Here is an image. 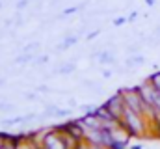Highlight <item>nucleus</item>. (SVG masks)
<instances>
[{"mask_svg":"<svg viewBox=\"0 0 160 149\" xmlns=\"http://www.w3.org/2000/svg\"><path fill=\"white\" fill-rule=\"evenodd\" d=\"M75 69H77L75 64H62V65L56 69V74H71Z\"/></svg>","mask_w":160,"mask_h":149,"instance_id":"nucleus-5","label":"nucleus"},{"mask_svg":"<svg viewBox=\"0 0 160 149\" xmlns=\"http://www.w3.org/2000/svg\"><path fill=\"white\" fill-rule=\"evenodd\" d=\"M128 149H142V146H132V147H128Z\"/></svg>","mask_w":160,"mask_h":149,"instance_id":"nucleus-18","label":"nucleus"},{"mask_svg":"<svg viewBox=\"0 0 160 149\" xmlns=\"http://www.w3.org/2000/svg\"><path fill=\"white\" fill-rule=\"evenodd\" d=\"M11 110H15L13 105H9V103H0V112H11Z\"/></svg>","mask_w":160,"mask_h":149,"instance_id":"nucleus-9","label":"nucleus"},{"mask_svg":"<svg viewBox=\"0 0 160 149\" xmlns=\"http://www.w3.org/2000/svg\"><path fill=\"white\" fill-rule=\"evenodd\" d=\"M145 2H147V6H153L155 4V0H145Z\"/></svg>","mask_w":160,"mask_h":149,"instance_id":"nucleus-17","label":"nucleus"},{"mask_svg":"<svg viewBox=\"0 0 160 149\" xmlns=\"http://www.w3.org/2000/svg\"><path fill=\"white\" fill-rule=\"evenodd\" d=\"M121 123H123V127H127V131L132 136H138V134H142L145 131L143 129V121H142V114L134 112L127 105H125V110H123V116H121Z\"/></svg>","mask_w":160,"mask_h":149,"instance_id":"nucleus-1","label":"nucleus"},{"mask_svg":"<svg viewBox=\"0 0 160 149\" xmlns=\"http://www.w3.org/2000/svg\"><path fill=\"white\" fill-rule=\"evenodd\" d=\"M104 106L108 108V110L112 112L118 119L121 121V116H123V110H125V99H123V91H118L116 95H112L106 103H104Z\"/></svg>","mask_w":160,"mask_h":149,"instance_id":"nucleus-2","label":"nucleus"},{"mask_svg":"<svg viewBox=\"0 0 160 149\" xmlns=\"http://www.w3.org/2000/svg\"><path fill=\"white\" fill-rule=\"evenodd\" d=\"M47 62H48V56H39L36 60V64H47Z\"/></svg>","mask_w":160,"mask_h":149,"instance_id":"nucleus-12","label":"nucleus"},{"mask_svg":"<svg viewBox=\"0 0 160 149\" xmlns=\"http://www.w3.org/2000/svg\"><path fill=\"white\" fill-rule=\"evenodd\" d=\"M32 54L30 52H22V54H19L17 58H15V64H28V62H32Z\"/></svg>","mask_w":160,"mask_h":149,"instance_id":"nucleus-7","label":"nucleus"},{"mask_svg":"<svg viewBox=\"0 0 160 149\" xmlns=\"http://www.w3.org/2000/svg\"><path fill=\"white\" fill-rule=\"evenodd\" d=\"M77 9H78V6H75V8H69V9H65V11H63V15H71V13H75ZM63 15H62V17H63Z\"/></svg>","mask_w":160,"mask_h":149,"instance_id":"nucleus-11","label":"nucleus"},{"mask_svg":"<svg viewBox=\"0 0 160 149\" xmlns=\"http://www.w3.org/2000/svg\"><path fill=\"white\" fill-rule=\"evenodd\" d=\"M28 2H30V0H19V2H17V9H24V8L28 6Z\"/></svg>","mask_w":160,"mask_h":149,"instance_id":"nucleus-10","label":"nucleus"},{"mask_svg":"<svg viewBox=\"0 0 160 149\" xmlns=\"http://www.w3.org/2000/svg\"><path fill=\"white\" fill-rule=\"evenodd\" d=\"M123 23H127V19H125V17H119V19H116V21H114V24H116V26H119V24H123Z\"/></svg>","mask_w":160,"mask_h":149,"instance_id":"nucleus-14","label":"nucleus"},{"mask_svg":"<svg viewBox=\"0 0 160 149\" xmlns=\"http://www.w3.org/2000/svg\"><path fill=\"white\" fill-rule=\"evenodd\" d=\"M151 84H153V88H157V90H160V73H155V74H151L149 78H147Z\"/></svg>","mask_w":160,"mask_h":149,"instance_id":"nucleus-8","label":"nucleus"},{"mask_svg":"<svg viewBox=\"0 0 160 149\" xmlns=\"http://www.w3.org/2000/svg\"><path fill=\"white\" fill-rule=\"evenodd\" d=\"M69 106L75 108V106H77V101H75V99H69Z\"/></svg>","mask_w":160,"mask_h":149,"instance_id":"nucleus-16","label":"nucleus"},{"mask_svg":"<svg viewBox=\"0 0 160 149\" xmlns=\"http://www.w3.org/2000/svg\"><path fill=\"white\" fill-rule=\"evenodd\" d=\"M38 91H41V93H47V91H48V88L43 84V86H39V88H38Z\"/></svg>","mask_w":160,"mask_h":149,"instance_id":"nucleus-15","label":"nucleus"},{"mask_svg":"<svg viewBox=\"0 0 160 149\" xmlns=\"http://www.w3.org/2000/svg\"><path fill=\"white\" fill-rule=\"evenodd\" d=\"M112 69H104V71H102V78H110V76H112Z\"/></svg>","mask_w":160,"mask_h":149,"instance_id":"nucleus-13","label":"nucleus"},{"mask_svg":"<svg viewBox=\"0 0 160 149\" xmlns=\"http://www.w3.org/2000/svg\"><path fill=\"white\" fill-rule=\"evenodd\" d=\"M99 62H101L102 65H108V64H116V58H114V52H108V50H104V52H101V56H99Z\"/></svg>","mask_w":160,"mask_h":149,"instance_id":"nucleus-3","label":"nucleus"},{"mask_svg":"<svg viewBox=\"0 0 160 149\" xmlns=\"http://www.w3.org/2000/svg\"><path fill=\"white\" fill-rule=\"evenodd\" d=\"M77 36H67L63 41H62V45H58V50H65V49H69V47H73L75 43H77Z\"/></svg>","mask_w":160,"mask_h":149,"instance_id":"nucleus-6","label":"nucleus"},{"mask_svg":"<svg viewBox=\"0 0 160 149\" xmlns=\"http://www.w3.org/2000/svg\"><path fill=\"white\" fill-rule=\"evenodd\" d=\"M143 62H145V58H143L142 54H134L132 58H128V60L125 62V65H127V67H134V65H142Z\"/></svg>","mask_w":160,"mask_h":149,"instance_id":"nucleus-4","label":"nucleus"}]
</instances>
